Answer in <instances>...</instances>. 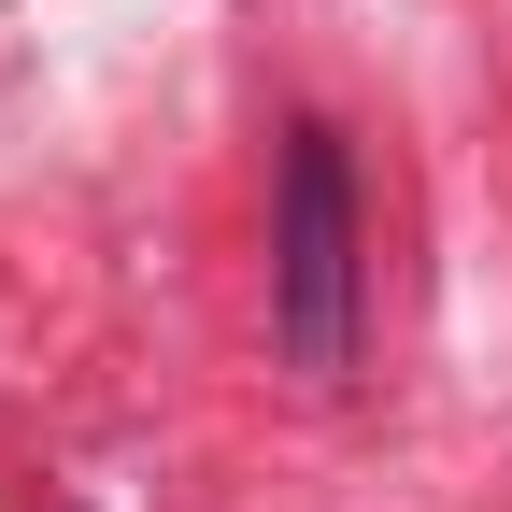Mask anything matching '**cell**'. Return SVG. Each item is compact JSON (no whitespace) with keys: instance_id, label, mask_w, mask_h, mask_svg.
<instances>
[{"instance_id":"6da1fadb","label":"cell","mask_w":512,"mask_h":512,"mask_svg":"<svg viewBox=\"0 0 512 512\" xmlns=\"http://www.w3.org/2000/svg\"><path fill=\"white\" fill-rule=\"evenodd\" d=\"M356 285H370V256H356L342 128L299 114L285 157H271V342H285L299 384H342V370H356Z\"/></svg>"}]
</instances>
